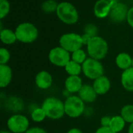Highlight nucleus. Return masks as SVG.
<instances>
[{
    "label": "nucleus",
    "mask_w": 133,
    "mask_h": 133,
    "mask_svg": "<svg viewBox=\"0 0 133 133\" xmlns=\"http://www.w3.org/2000/svg\"><path fill=\"white\" fill-rule=\"evenodd\" d=\"M82 68L84 76L93 81L104 75V67L101 60L88 57L82 64Z\"/></svg>",
    "instance_id": "obj_6"
},
{
    "label": "nucleus",
    "mask_w": 133,
    "mask_h": 133,
    "mask_svg": "<svg viewBox=\"0 0 133 133\" xmlns=\"http://www.w3.org/2000/svg\"><path fill=\"white\" fill-rule=\"evenodd\" d=\"M108 49L107 41L98 35L93 37L87 45L89 57L97 60H101L107 56Z\"/></svg>",
    "instance_id": "obj_2"
},
{
    "label": "nucleus",
    "mask_w": 133,
    "mask_h": 133,
    "mask_svg": "<svg viewBox=\"0 0 133 133\" xmlns=\"http://www.w3.org/2000/svg\"><path fill=\"white\" fill-rule=\"evenodd\" d=\"M126 122L121 115H115L111 117V121L109 127L115 133H119L123 131Z\"/></svg>",
    "instance_id": "obj_20"
},
{
    "label": "nucleus",
    "mask_w": 133,
    "mask_h": 133,
    "mask_svg": "<svg viewBox=\"0 0 133 133\" xmlns=\"http://www.w3.org/2000/svg\"><path fill=\"white\" fill-rule=\"evenodd\" d=\"M97 93L94 89L93 85L84 84L79 92H78V96L85 103H94L97 97Z\"/></svg>",
    "instance_id": "obj_12"
},
{
    "label": "nucleus",
    "mask_w": 133,
    "mask_h": 133,
    "mask_svg": "<svg viewBox=\"0 0 133 133\" xmlns=\"http://www.w3.org/2000/svg\"><path fill=\"white\" fill-rule=\"evenodd\" d=\"M84 34H87L91 37L97 36V28L94 24H88L84 28Z\"/></svg>",
    "instance_id": "obj_28"
},
{
    "label": "nucleus",
    "mask_w": 133,
    "mask_h": 133,
    "mask_svg": "<svg viewBox=\"0 0 133 133\" xmlns=\"http://www.w3.org/2000/svg\"><path fill=\"white\" fill-rule=\"evenodd\" d=\"M0 38L2 43L5 45H12L17 40L15 31L10 29H2L0 32Z\"/></svg>",
    "instance_id": "obj_19"
},
{
    "label": "nucleus",
    "mask_w": 133,
    "mask_h": 133,
    "mask_svg": "<svg viewBox=\"0 0 133 133\" xmlns=\"http://www.w3.org/2000/svg\"><path fill=\"white\" fill-rule=\"evenodd\" d=\"M111 4V6L113 5H115V4H116V3H118V0H108Z\"/></svg>",
    "instance_id": "obj_36"
},
{
    "label": "nucleus",
    "mask_w": 133,
    "mask_h": 133,
    "mask_svg": "<svg viewBox=\"0 0 133 133\" xmlns=\"http://www.w3.org/2000/svg\"><path fill=\"white\" fill-rule=\"evenodd\" d=\"M12 71L8 64H0V87L6 88L12 82Z\"/></svg>",
    "instance_id": "obj_16"
},
{
    "label": "nucleus",
    "mask_w": 133,
    "mask_h": 133,
    "mask_svg": "<svg viewBox=\"0 0 133 133\" xmlns=\"http://www.w3.org/2000/svg\"><path fill=\"white\" fill-rule=\"evenodd\" d=\"M31 120L34 122L36 123H41L45 120L47 118V115L44 112V111L42 109V107H37L35 108L30 114Z\"/></svg>",
    "instance_id": "obj_23"
},
{
    "label": "nucleus",
    "mask_w": 133,
    "mask_h": 133,
    "mask_svg": "<svg viewBox=\"0 0 133 133\" xmlns=\"http://www.w3.org/2000/svg\"><path fill=\"white\" fill-rule=\"evenodd\" d=\"M95 133H115L110 127H99Z\"/></svg>",
    "instance_id": "obj_32"
},
{
    "label": "nucleus",
    "mask_w": 133,
    "mask_h": 133,
    "mask_svg": "<svg viewBox=\"0 0 133 133\" xmlns=\"http://www.w3.org/2000/svg\"><path fill=\"white\" fill-rule=\"evenodd\" d=\"M111 9V4L108 0H98L94 8V12L97 18H105L109 16Z\"/></svg>",
    "instance_id": "obj_15"
},
{
    "label": "nucleus",
    "mask_w": 133,
    "mask_h": 133,
    "mask_svg": "<svg viewBox=\"0 0 133 133\" xmlns=\"http://www.w3.org/2000/svg\"><path fill=\"white\" fill-rule=\"evenodd\" d=\"M132 67H133V57H132Z\"/></svg>",
    "instance_id": "obj_38"
},
{
    "label": "nucleus",
    "mask_w": 133,
    "mask_h": 133,
    "mask_svg": "<svg viewBox=\"0 0 133 133\" xmlns=\"http://www.w3.org/2000/svg\"><path fill=\"white\" fill-rule=\"evenodd\" d=\"M65 115L71 118L80 117L85 111V103L77 96H69L64 101Z\"/></svg>",
    "instance_id": "obj_4"
},
{
    "label": "nucleus",
    "mask_w": 133,
    "mask_h": 133,
    "mask_svg": "<svg viewBox=\"0 0 133 133\" xmlns=\"http://www.w3.org/2000/svg\"><path fill=\"white\" fill-rule=\"evenodd\" d=\"M59 46L70 53L79 50L83 45L82 36L76 33H66L59 38Z\"/></svg>",
    "instance_id": "obj_7"
},
{
    "label": "nucleus",
    "mask_w": 133,
    "mask_h": 133,
    "mask_svg": "<svg viewBox=\"0 0 133 133\" xmlns=\"http://www.w3.org/2000/svg\"><path fill=\"white\" fill-rule=\"evenodd\" d=\"M128 133H133V123L129 125L128 129Z\"/></svg>",
    "instance_id": "obj_35"
},
{
    "label": "nucleus",
    "mask_w": 133,
    "mask_h": 133,
    "mask_svg": "<svg viewBox=\"0 0 133 133\" xmlns=\"http://www.w3.org/2000/svg\"><path fill=\"white\" fill-rule=\"evenodd\" d=\"M121 84L123 89L133 92V67L123 71L121 75Z\"/></svg>",
    "instance_id": "obj_18"
},
{
    "label": "nucleus",
    "mask_w": 133,
    "mask_h": 133,
    "mask_svg": "<svg viewBox=\"0 0 133 133\" xmlns=\"http://www.w3.org/2000/svg\"><path fill=\"white\" fill-rule=\"evenodd\" d=\"M15 33L17 40L26 44L34 42L38 37L37 28L33 24L28 22L19 24L15 30Z\"/></svg>",
    "instance_id": "obj_3"
},
{
    "label": "nucleus",
    "mask_w": 133,
    "mask_h": 133,
    "mask_svg": "<svg viewBox=\"0 0 133 133\" xmlns=\"http://www.w3.org/2000/svg\"><path fill=\"white\" fill-rule=\"evenodd\" d=\"M48 60L54 66L65 67L71 60V53L61 46H57L50 50L48 53Z\"/></svg>",
    "instance_id": "obj_9"
},
{
    "label": "nucleus",
    "mask_w": 133,
    "mask_h": 133,
    "mask_svg": "<svg viewBox=\"0 0 133 133\" xmlns=\"http://www.w3.org/2000/svg\"><path fill=\"white\" fill-rule=\"evenodd\" d=\"M56 13L61 21L66 24H74L79 20V14L75 6L68 2L58 3Z\"/></svg>",
    "instance_id": "obj_5"
},
{
    "label": "nucleus",
    "mask_w": 133,
    "mask_h": 133,
    "mask_svg": "<svg viewBox=\"0 0 133 133\" xmlns=\"http://www.w3.org/2000/svg\"><path fill=\"white\" fill-rule=\"evenodd\" d=\"M6 125L11 132L25 133L30 129V121L25 115L16 114L8 118Z\"/></svg>",
    "instance_id": "obj_8"
},
{
    "label": "nucleus",
    "mask_w": 133,
    "mask_h": 133,
    "mask_svg": "<svg viewBox=\"0 0 133 133\" xmlns=\"http://www.w3.org/2000/svg\"><path fill=\"white\" fill-rule=\"evenodd\" d=\"M0 133H12V132H11L9 130H2V131L0 132Z\"/></svg>",
    "instance_id": "obj_37"
},
{
    "label": "nucleus",
    "mask_w": 133,
    "mask_h": 133,
    "mask_svg": "<svg viewBox=\"0 0 133 133\" xmlns=\"http://www.w3.org/2000/svg\"><path fill=\"white\" fill-rule=\"evenodd\" d=\"M111 121V117L104 116L101 118V125L102 127H109Z\"/></svg>",
    "instance_id": "obj_29"
},
{
    "label": "nucleus",
    "mask_w": 133,
    "mask_h": 133,
    "mask_svg": "<svg viewBox=\"0 0 133 133\" xmlns=\"http://www.w3.org/2000/svg\"><path fill=\"white\" fill-rule=\"evenodd\" d=\"M115 64L119 69L125 71L132 67V57L127 53H120L115 57Z\"/></svg>",
    "instance_id": "obj_17"
},
{
    "label": "nucleus",
    "mask_w": 133,
    "mask_h": 133,
    "mask_svg": "<svg viewBox=\"0 0 133 133\" xmlns=\"http://www.w3.org/2000/svg\"><path fill=\"white\" fill-rule=\"evenodd\" d=\"M83 85V80L80 76H68L65 81V89L69 93H78Z\"/></svg>",
    "instance_id": "obj_14"
},
{
    "label": "nucleus",
    "mask_w": 133,
    "mask_h": 133,
    "mask_svg": "<svg viewBox=\"0 0 133 133\" xmlns=\"http://www.w3.org/2000/svg\"><path fill=\"white\" fill-rule=\"evenodd\" d=\"M81 36H82V40H83V45H87V44L89 43V42L90 41V39L93 38V37H91L90 35H89V34H83L81 35Z\"/></svg>",
    "instance_id": "obj_33"
},
{
    "label": "nucleus",
    "mask_w": 133,
    "mask_h": 133,
    "mask_svg": "<svg viewBox=\"0 0 133 133\" xmlns=\"http://www.w3.org/2000/svg\"><path fill=\"white\" fill-rule=\"evenodd\" d=\"M10 60V53L5 48L0 49V64H7Z\"/></svg>",
    "instance_id": "obj_27"
},
{
    "label": "nucleus",
    "mask_w": 133,
    "mask_h": 133,
    "mask_svg": "<svg viewBox=\"0 0 133 133\" xmlns=\"http://www.w3.org/2000/svg\"><path fill=\"white\" fill-rule=\"evenodd\" d=\"M129 9L126 5L122 2H118L111 6L109 14L111 20L114 23H121L127 19Z\"/></svg>",
    "instance_id": "obj_10"
},
{
    "label": "nucleus",
    "mask_w": 133,
    "mask_h": 133,
    "mask_svg": "<svg viewBox=\"0 0 133 133\" xmlns=\"http://www.w3.org/2000/svg\"><path fill=\"white\" fill-rule=\"evenodd\" d=\"M92 85L95 89L96 92L97 93V95L102 96L108 93V91L111 89V82L107 76L103 75L94 80Z\"/></svg>",
    "instance_id": "obj_13"
},
{
    "label": "nucleus",
    "mask_w": 133,
    "mask_h": 133,
    "mask_svg": "<svg viewBox=\"0 0 133 133\" xmlns=\"http://www.w3.org/2000/svg\"><path fill=\"white\" fill-rule=\"evenodd\" d=\"M25 133H48L46 130L40 127H32L30 128Z\"/></svg>",
    "instance_id": "obj_30"
},
{
    "label": "nucleus",
    "mask_w": 133,
    "mask_h": 133,
    "mask_svg": "<svg viewBox=\"0 0 133 133\" xmlns=\"http://www.w3.org/2000/svg\"><path fill=\"white\" fill-rule=\"evenodd\" d=\"M64 68L69 76H79L80 74L83 73L82 65L72 61V60L66 64Z\"/></svg>",
    "instance_id": "obj_21"
},
{
    "label": "nucleus",
    "mask_w": 133,
    "mask_h": 133,
    "mask_svg": "<svg viewBox=\"0 0 133 133\" xmlns=\"http://www.w3.org/2000/svg\"><path fill=\"white\" fill-rule=\"evenodd\" d=\"M34 82L36 86L42 90L48 89L53 83V78L51 74L47 71H39L34 79Z\"/></svg>",
    "instance_id": "obj_11"
},
{
    "label": "nucleus",
    "mask_w": 133,
    "mask_h": 133,
    "mask_svg": "<svg viewBox=\"0 0 133 133\" xmlns=\"http://www.w3.org/2000/svg\"><path fill=\"white\" fill-rule=\"evenodd\" d=\"M58 4L54 0H47L41 5V9L44 12L50 13L57 10Z\"/></svg>",
    "instance_id": "obj_25"
},
{
    "label": "nucleus",
    "mask_w": 133,
    "mask_h": 133,
    "mask_svg": "<svg viewBox=\"0 0 133 133\" xmlns=\"http://www.w3.org/2000/svg\"><path fill=\"white\" fill-rule=\"evenodd\" d=\"M120 115L122 118L125 121L126 123L132 124L133 123V105L132 104H127L122 107L121 109Z\"/></svg>",
    "instance_id": "obj_22"
},
{
    "label": "nucleus",
    "mask_w": 133,
    "mask_h": 133,
    "mask_svg": "<svg viewBox=\"0 0 133 133\" xmlns=\"http://www.w3.org/2000/svg\"><path fill=\"white\" fill-rule=\"evenodd\" d=\"M126 20H127V22L129 24V26H131V27L133 28V6L129 9Z\"/></svg>",
    "instance_id": "obj_31"
},
{
    "label": "nucleus",
    "mask_w": 133,
    "mask_h": 133,
    "mask_svg": "<svg viewBox=\"0 0 133 133\" xmlns=\"http://www.w3.org/2000/svg\"><path fill=\"white\" fill-rule=\"evenodd\" d=\"M10 5L7 0H0V18L3 19L9 12Z\"/></svg>",
    "instance_id": "obj_26"
},
{
    "label": "nucleus",
    "mask_w": 133,
    "mask_h": 133,
    "mask_svg": "<svg viewBox=\"0 0 133 133\" xmlns=\"http://www.w3.org/2000/svg\"><path fill=\"white\" fill-rule=\"evenodd\" d=\"M87 53L83 50L82 49H79V50H76L75 52H73L72 53H71V60L77 63H79V64H83L87 59Z\"/></svg>",
    "instance_id": "obj_24"
},
{
    "label": "nucleus",
    "mask_w": 133,
    "mask_h": 133,
    "mask_svg": "<svg viewBox=\"0 0 133 133\" xmlns=\"http://www.w3.org/2000/svg\"><path fill=\"white\" fill-rule=\"evenodd\" d=\"M41 107L44 111L47 118L51 120H59L65 114L64 102L57 97L50 96L46 98L43 101Z\"/></svg>",
    "instance_id": "obj_1"
},
{
    "label": "nucleus",
    "mask_w": 133,
    "mask_h": 133,
    "mask_svg": "<svg viewBox=\"0 0 133 133\" xmlns=\"http://www.w3.org/2000/svg\"><path fill=\"white\" fill-rule=\"evenodd\" d=\"M66 133H83V132L78 128H72Z\"/></svg>",
    "instance_id": "obj_34"
}]
</instances>
